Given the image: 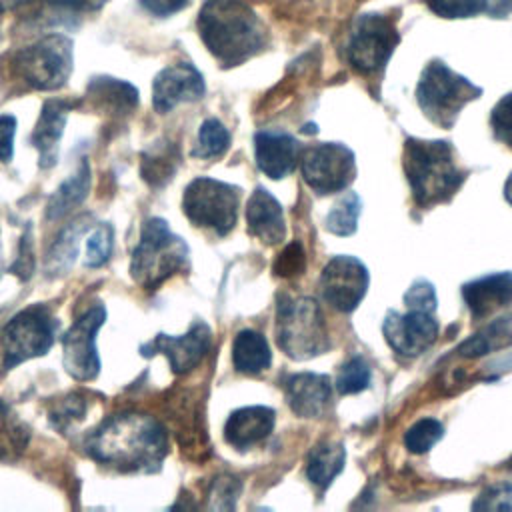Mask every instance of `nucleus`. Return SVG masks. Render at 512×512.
<instances>
[{"mask_svg":"<svg viewBox=\"0 0 512 512\" xmlns=\"http://www.w3.org/2000/svg\"><path fill=\"white\" fill-rule=\"evenodd\" d=\"M86 450L122 472H154L168 452V436L154 416L124 412L104 420L88 436Z\"/></svg>","mask_w":512,"mask_h":512,"instance_id":"1","label":"nucleus"},{"mask_svg":"<svg viewBox=\"0 0 512 512\" xmlns=\"http://www.w3.org/2000/svg\"><path fill=\"white\" fill-rule=\"evenodd\" d=\"M198 34L224 66H238L266 46V26L244 0H206L198 12Z\"/></svg>","mask_w":512,"mask_h":512,"instance_id":"2","label":"nucleus"},{"mask_svg":"<svg viewBox=\"0 0 512 512\" xmlns=\"http://www.w3.org/2000/svg\"><path fill=\"white\" fill-rule=\"evenodd\" d=\"M402 166L412 198L420 208L450 200L466 178L454 146L446 140L406 138Z\"/></svg>","mask_w":512,"mask_h":512,"instance_id":"3","label":"nucleus"},{"mask_svg":"<svg viewBox=\"0 0 512 512\" xmlns=\"http://www.w3.org/2000/svg\"><path fill=\"white\" fill-rule=\"evenodd\" d=\"M188 264V246L176 236L166 220L148 218L132 252L130 276L144 290H156Z\"/></svg>","mask_w":512,"mask_h":512,"instance_id":"4","label":"nucleus"},{"mask_svg":"<svg viewBox=\"0 0 512 512\" xmlns=\"http://www.w3.org/2000/svg\"><path fill=\"white\" fill-rule=\"evenodd\" d=\"M482 88L454 72L442 60H430L416 84V102L422 114L440 128H452L462 108L476 100Z\"/></svg>","mask_w":512,"mask_h":512,"instance_id":"5","label":"nucleus"},{"mask_svg":"<svg viewBox=\"0 0 512 512\" xmlns=\"http://www.w3.org/2000/svg\"><path fill=\"white\" fill-rule=\"evenodd\" d=\"M276 342L294 360H308L330 348L320 306L312 298H278Z\"/></svg>","mask_w":512,"mask_h":512,"instance_id":"6","label":"nucleus"},{"mask_svg":"<svg viewBox=\"0 0 512 512\" xmlns=\"http://www.w3.org/2000/svg\"><path fill=\"white\" fill-rule=\"evenodd\" d=\"M16 74L34 90L62 88L74 68L72 40L64 34H46L18 50L12 58Z\"/></svg>","mask_w":512,"mask_h":512,"instance_id":"7","label":"nucleus"},{"mask_svg":"<svg viewBox=\"0 0 512 512\" xmlns=\"http://www.w3.org/2000/svg\"><path fill=\"white\" fill-rule=\"evenodd\" d=\"M398 42L400 32L390 16L366 12L354 18L344 44V54L356 72L372 76L386 66Z\"/></svg>","mask_w":512,"mask_h":512,"instance_id":"8","label":"nucleus"},{"mask_svg":"<svg viewBox=\"0 0 512 512\" xmlns=\"http://www.w3.org/2000/svg\"><path fill=\"white\" fill-rule=\"evenodd\" d=\"M238 198L240 190L236 186L198 176L184 190L182 210L192 224L226 236L236 224Z\"/></svg>","mask_w":512,"mask_h":512,"instance_id":"9","label":"nucleus"},{"mask_svg":"<svg viewBox=\"0 0 512 512\" xmlns=\"http://www.w3.org/2000/svg\"><path fill=\"white\" fill-rule=\"evenodd\" d=\"M58 322L46 306L34 304L18 312L2 330L4 366L14 368L34 356H42L54 344Z\"/></svg>","mask_w":512,"mask_h":512,"instance_id":"10","label":"nucleus"},{"mask_svg":"<svg viewBox=\"0 0 512 512\" xmlns=\"http://www.w3.org/2000/svg\"><path fill=\"white\" fill-rule=\"evenodd\" d=\"M304 182L316 194L344 190L356 174L354 152L340 142H322L306 148L300 156Z\"/></svg>","mask_w":512,"mask_h":512,"instance_id":"11","label":"nucleus"},{"mask_svg":"<svg viewBox=\"0 0 512 512\" xmlns=\"http://www.w3.org/2000/svg\"><path fill=\"white\" fill-rule=\"evenodd\" d=\"M106 320L104 306H92L86 310L64 334L62 350H64V368L66 372L80 380H94L100 372V356L96 350V332Z\"/></svg>","mask_w":512,"mask_h":512,"instance_id":"12","label":"nucleus"},{"mask_svg":"<svg viewBox=\"0 0 512 512\" xmlns=\"http://www.w3.org/2000/svg\"><path fill=\"white\" fill-rule=\"evenodd\" d=\"M368 282L370 276L366 266L356 256L340 254L324 266L320 276V292L332 308L352 312L362 302Z\"/></svg>","mask_w":512,"mask_h":512,"instance_id":"13","label":"nucleus"},{"mask_svg":"<svg viewBox=\"0 0 512 512\" xmlns=\"http://www.w3.org/2000/svg\"><path fill=\"white\" fill-rule=\"evenodd\" d=\"M382 332L386 342L404 356H418L426 352L438 334L434 312L408 308L404 314L390 310L384 318Z\"/></svg>","mask_w":512,"mask_h":512,"instance_id":"14","label":"nucleus"},{"mask_svg":"<svg viewBox=\"0 0 512 512\" xmlns=\"http://www.w3.org/2000/svg\"><path fill=\"white\" fill-rule=\"evenodd\" d=\"M212 344V332L204 322H196L182 336L158 334L140 346L142 356L164 354L174 374H186L200 364Z\"/></svg>","mask_w":512,"mask_h":512,"instance_id":"15","label":"nucleus"},{"mask_svg":"<svg viewBox=\"0 0 512 512\" xmlns=\"http://www.w3.org/2000/svg\"><path fill=\"white\" fill-rule=\"evenodd\" d=\"M204 76L190 62H176L162 68L152 82V104L166 114L182 102H196L204 96Z\"/></svg>","mask_w":512,"mask_h":512,"instance_id":"16","label":"nucleus"},{"mask_svg":"<svg viewBox=\"0 0 512 512\" xmlns=\"http://www.w3.org/2000/svg\"><path fill=\"white\" fill-rule=\"evenodd\" d=\"M170 418L182 452H186V456L192 460H204L210 454V442L204 426L200 398L188 390L180 392L176 398H172Z\"/></svg>","mask_w":512,"mask_h":512,"instance_id":"17","label":"nucleus"},{"mask_svg":"<svg viewBox=\"0 0 512 512\" xmlns=\"http://www.w3.org/2000/svg\"><path fill=\"white\" fill-rule=\"evenodd\" d=\"M254 150L260 172L272 180L288 176L296 168L302 154L300 142L288 132L280 130H260L254 136Z\"/></svg>","mask_w":512,"mask_h":512,"instance_id":"18","label":"nucleus"},{"mask_svg":"<svg viewBox=\"0 0 512 512\" xmlns=\"http://www.w3.org/2000/svg\"><path fill=\"white\" fill-rule=\"evenodd\" d=\"M332 398V382L326 374L300 372L286 380V400L300 418H320Z\"/></svg>","mask_w":512,"mask_h":512,"instance_id":"19","label":"nucleus"},{"mask_svg":"<svg viewBox=\"0 0 512 512\" xmlns=\"http://www.w3.org/2000/svg\"><path fill=\"white\" fill-rule=\"evenodd\" d=\"M76 104L62 98H52L42 104L36 128L32 132V144L38 150V164L50 168L58 160V142L64 132L68 112Z\"/></svg>","mask_w":512,"mask_h":512,"instance_id":"20","label":"nucleus"},{"mask_svg":"<svg viewBox=\"0 0 512 512\" xmlns=\"http://www.w3.org/2000/svg\"><path fill=\"white\" fill-rule=\"evenodd\" d=\"M462 298L474 318H486L512 302V272H492L462 286Z\"/></svg>","mask_w":512,"mask_h":512,"instance_id":"21","label":"nucleus"},{"mask_svg":"<svg viewBox=\"0 0 512 512\" xmlns=\"http://www.w3.org/2000/svg\"><path fill=\"white\" fill-rule=\"evenodd\" d=\"M276 414L268 406H244L234 410L224 426V440L236 450L252 448L274 430Z\"/></svg>","mask_w":512,"mask_h":512,"instance_id":"22","label":"nucleus"},{"mask_svg":"<svg viewBox=\"0 0 512 512\" xmlns=\"http://www.w3.org/2000/svg\"><path fill=\"white\" fill-rule=\"evenodd\" d=\"M246 224L248 232L268 246L282 242L286 236L282 206L266 188H256L248 198Z\"/></svg>","mask_w":512,"mask_h":512,"instance_id":"23","label":"nucleus"},{"mask_svg":"<svg viewBox=\"0 0 512 512\" xmlns=\"http://www.w3.org/2000/svg\"><path fill=\"white\" fill-rule=\"evenodd\" d=\"M90 104L108 114H130L138 106V90L124 80L112 76H94L86 86Z\"/></svg>","mask_w":512,"mask_h":512,"instance_id":"24","label":"nucleus"},{"mask_svg":"<svg viewBox=\"0 0 512 512\" xmlns=\"http://www.w3.org/2000/svg\"><path fill=\"white\" fill-rule=\"evenodd\" d=\"M180 166V152L170 140H158L142 152L140 174L152 188L166 186Z\"/></svg>","mask_w":512,"mask_h":512,"instance_id":"25","label":"nucleus"},{"mask_svg":"<svg viewBox=\"0 0 512 512\" xmlns=\"http://www.w3.org/2000/svg\"><path fill=\"white\" fill-rule=\"evenodd\" d=\"M234 368L242 374H260L272 362V352L266 338L254 330H242L232 344Z\"/></svg>","mask_w":512,"mask_h":512,"instance_id":"26","label":"nucleus"},{"mask_svg":"<svg viewBox=\"0 0 512 512\" xmlns=\"http://www.w3.org/2000/svg\"><path fill=\"white\" fill-rule=\"evenodd\" d=\"M344 460L346 452L340 442H320L308 454L306 476L314 486L326 490L332 480L342 472Z\"/></svg>","mask_w":512,"mask_h":512,"instance_id":"27","label":"nucleus"},{"mask_svg":"<svg viewBox=\"0 0 512 512\" xmlns=\"http://www.w3.org/2000/svg\"><path fill=\"white\" fill-rule=\"evenodd\" d=\"M508 346H512V314L500 316L472 334L458 346V354L464 358H480Z\"/></svg>","mask_w":512,"mask_h":512,"instance_id":"28","label":"nucleus"},{"mask_svg":"<svg viewBox=\"0 0 512 512\" xmlns=\"http://www.w3.org/2000/svg\"><path fill=\"white\" fill-rule=\"evenodd\" d=\"M88 188H90V166L86 160H82L78 170L68 180H64L58 186V190L50 196L46 206V216L50 220H58L66 216L74 206L84 202V198L88 196Z\"/></svg>","mask_w":512,"mask_h":512,"instance_id":"29","label":"nucleus"},{"mask_svg":"<svg viewBox=\"0 0 512 512\" xmlns=\"http://www.w3.org/2000/svg\"><path fill=\"white\" fill-rule=\"evenodd\" d=\"M88 228H90V216H80L60 232V236L56 238V242L52 244L46 256V272L50 276L64 274L74 264L78 254V240Z\"/></svg>","mask_w":512,"mask_h":512,"instance_id":"30","label":"nucleus"},{"mask_svg":"<svg viewBox=\"0 0 512 512\" xmlns=\"http://www.w3.org/2000/svg\"><path fill=\"white\" fill-rule=\"evenodd\" d=\"M30 440L28 426L0 400V460L18 458Z\"/></svg>","mask_w":512,"mask_h":512,"instance_id":"31","label":"nucleus"},{"mask_svg":"<svg viewBox=\"0 0 512 512\" xmlns=\"http://www.w3.org/2000/svg\"><path fill=\"white\" fill-rule=\"evenodd\" d=\"M228 146H230V132L226 130V126L216 118H208L198 128L196 146L192 150V156L194 158H218L228 150Z\"/></svg>","mask_w":512,"mask_h":512,"instance_id":"32","label":"nucleus"},{"mask_svg":"<svg viewBox=\"0 0 512 512\" xmlns=\"http://www.w3.org/2000/svg\"><path fill=\"white\" fill-rule=\"evenodd\" d=\"M362 210L360 196L356 192H346L328 212L326 228L336 236H350L356 232L358 216Z\"/></svg>","mask_w":512,"mask_h":512,"instance_id":"33","label":"nucleus"},{"mask_svg":"<svg viewBox=\"0 0 512 512\" xmlns=\"http://www.w3.org/2000/svg\"><path fill=\"white\" fill-rule=\"evenodd\" d=\"M444 434L442 424L436 418H420L404 434V446L414 454L428 452Z\"/></svg>","mask_w":512,"mask_h":512,"instance_id":"34","label":"nucleus"},{"mask_svg":"<svg viewBox=\"0 0 512 512\" xmlns=\"http://www.w3.org/2000/svg\"><path fill=\"white\" fill-rule=\"evenodd\" d=\"M370 384V364L362 356L350 358L342 364L336 376V390L340 394H358Z\"/></svg>","mask_w":512,"mask_h":512,"instance_id":"35","label":"nucleus"},{"mask_svg":"<svg viewBox=\"0 0 512 512\" xmlns=\"http://www.w3.org/2000/svg\"><path fill=\"white\" fill-rule=\"evenodd\" d=\"M242 484L236 476L230 474H220L212 480L210 488H208V508L210 510H232L236 508V500L240 496Z\"/></svg>","mask_w":512,"mask_h":512,"instance_id":"36","label":"nucleus"},{"mask_svg":"<svg viewBox=\"0 0 512 512\" xmlns=\"http://www.w3.org/2000/svg\"><path fill=\"white\" fill-rule=\"evenodd\" d=\"M114 246V230L110 224H100L86 240V258L84 264L88 268H98L108 262Z\"/></svg>","mask_w":512,"mask_h":512,"instance_id":"37","label":"nucleus"},{"mask_svg":"<svg viewBox=\"0 0 512 512\" xmlns=\"http://www.w3.org/2000/svg\"><path fill=\"white\" fill-rule=\"evenodd\" d=\"M430 12L440 18L458 20V18H472L478 14H486V0H426Z\"/></svg>","mask_w":512,"mask_h":512,"instance_id":"38","label":"nucleus"},{"mask_svg":"<svg viewBox=\"0 0 512 512\" xmlns=\"http://www.w3.org/2000/svg\"><path fill=\"white\" fill-rule=\"evenodd\" d=\"M474 510H512V482L486 486L472 504Z\"/></svg>","mask_w":512,"mask_h":512,"instance_id":"39","label":"nucleus"},{"mask_svg":"<svg viewBox=\"0 0 512 512\" xmlns=\"http://www.w3.org/2000/svg\"><path fill=\"white\" fill-rule=\"evenodd\" d=\"M490 126L496 140L512 148V92H508L494 104L490 114Z\"/></svg>","mask_w":512,"mask_h":512,"instance_id":"40","label":"nucleus"},{"mask_svg":"<svg viewBox=\"0 0 512 512\" xmlns=\"http://www.w3.org/2000/svg\"><path fill=\"white\" fill-rule=\"evenodd\" d=\"M84 398L80 394H70L66 398H62L60 402L54 404L52 412H50V420L56 428L66 430L74 420H80L84 414Z\"/></svg>","mask_w":512,"mask_h":512,"instance_id":"41","label":"nucleus"},{"mask_svg":"<svg viewBox=\"0 0 512 512\" xmlns=\"http://www.w3.org/2000/svg\"><path fill=\"white\" fill-rule=\"evenodd\" d=\"M304 266H306V252H304L302 244H300V242H290V244L278 254V258H276V262H274V272H276L278 276L288 278V276L300 274V272L304 270Z\"/></svg>","mask_w":512,"mask_h":512,"instance_id":"42","label":"nucleus"},{"mask_svg":"<svg viewBox=\"0 0 512 512\" xmlns=\"http://www.w3.org/2000/svg\"><path fill=\"white\" fill-rule=\"evenodd\" d=\"M404 306L406 308H420V310H436V290L428 280H416L404 292Z\"/></svg>","mask_w":512,"mask_h":512,"instance_id":"43","label":"nucleus"},{"mask_svg":"<svg viewBox=\"0 0 512 512\" xmlns=\"http://www.w3.org/2000/svg\"><path fill=\"white\" fill-rule=\"evenodd\" d=\"M16 118L12 114L0 116V162H8L14 154Z\"/></svg>","mask_w":512,"mask_h":512,"instance_id":"44","label":"nucleus"},{"mask_svg":"<svg viewBox=\"0 0 512 512\" xmlns=\"http://www.w3.org/2000/svg\"><path fill=\"white\" fill-rule=\"evenodd\" d=\"M34 270V256H32V240H30V230L26 232V236H22L20 242V254L12 266V272L18 274L20 278L28 280L30 274Z\"/></svg>","mask_w":512,"mask_h":512,"instance_id":"45","label":"nucleus"},{"mask_svg":"<svg viewBox=\"0 0 512 512\" xmlns=\"http://www.w3.org/2000/svg\"><path fill=\"white\" fill-rule=\"evenodd\" d=\"M138 2L148 14L158 18L172 16L190 4V0H138Z\"/></svg>","mask_w":512,"mask_h":512,"instance_id":"46","label":"nucleus"},{"mask_svg":"<svg viewBox=\"0 0 512 512\" xmlns=\"http://www.w3.org/2000/svg\"><path fill=\"white\" fill-rule=\"evenodd\" d=\"M50 2L68 12H96L108 0H50Z\"/></svg>","mask_w":512,"mask_h":512,"instance_id":"47","label":"nucleus"},{"mask_svg":"<svg viewBox=\"0 0 512 512\" xmlns=\"http://www.w3.org/2000/svg\"><path fill=\"white\" fill-rule=\"evenodd\" d=\"M512 12V0H486V14L492 18H504Z\"/></svg>","mask_w":512,"mask_h":512,"instance_id":"48","label":"nucleus"},{"mask_svg":"<svg viewBox=\"0 0 512 512\" xmlns=\"http://www.w3.org/2000/svg\"><path fill=\"white\" fill-rule=\"evenodd\" d=\"M30 2H34V0H0V14L18 10V8H22V6L30 4Z\"/></svg>","mask_w":512,"mask_h":512,"instance_id":"49","label":"nucleus"},{"mask_svg":"<svg viewBox=\"0 0 512 512\" xmlns=\"http://www.w3.org/2000/svg\"><path fill=\"white\" fill-rule=\"evenodd\" d=\"M504 196H506V200L512 204V174L508 176V180H506V186H504Z\"/></svg>","mask_w":512,"mask_h":512,"instance_id":"50","label":"nucleus"},{"mask_svg":"<svg viewBox=\"0 0 512 512\" xmlns=\"http://www.w3.org/2000/svg\"><path fill=\"white\" fill-rule=\"evenodd\" d=\"M508 466H510V468H512V458H510V462H508Z\"/></svg>","mask_w":512,"mask_h":512,"instance_id":"51","label":"nucleus"}]
</instances>
